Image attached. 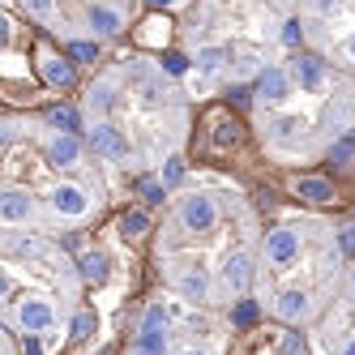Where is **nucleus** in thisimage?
<instances>
[{
  "instance_id": "obj_15",
  "label": "nucleus",
  "mask_w": 355,
  "mask_h": 355,
  "mask_svg": "<svg viewBox=\"0 0 355 355\" xmlns=\"http://www.w3.org/2000/svg\"><path fill=\"white\" fill-rule=\"evenodd\" d=\"M120 227H124V236H141L146 232V214H124Z\"/></svg>"
},
{
  "instance_id": "obj_8",
  "label": "nucleus",
  "mask_w": 355,
  "mask_h": 355,
  "mask_svg": "<svg viewBox=\"0 0 355 355\" xmlns=\"http://www.w3.org/2000/svg\"><path fill=\"white\" fill-rule=\"evenodd\" d=\"M39 69H43V82L52 90H69L73 86V64L56 52H39Z\"/></svg>"
},
{
  "instance_id": "obj_14",
  "label": "nucleus",
  "mask_w": 355,
  "mask_h": 355,
  "mask_svg": "<svg viewBox=\"0 0 355 355\" xmlns=\"http://www.w3.org/2000/svg\"><path fill=\"white\" fill-rule=\"evenodd\" d=\"M13 39H17L13 17H9V13H0V52H5V47H13Z\"/></svg>"
},
{
  "instance_id": "obj_18",
  "label": "nucleus",
  "mask_w": 355,
  "mask_h": 355,
  "mask_svg": "<svg viewBox=\"0 0 355 355\" xmlns=\"http://www.w3.org/2000/svg\"><path fill=\"white\" fill-rule=\"evenodd\" d=\"M180 355H210V351H197V347H184Z\"/></svg>"
},
{
  "instance_id": "obj_1",
  "label": "nucleus",
  "mask_w": 355,
  "mask_h": 355,
  "mask_svg": "<svg viewBox=\"0 0 355 355\" xmlns=\"http://www.w3.org/2000/svg\"><path fill=\"white\" fill-rule=\"evenodd\" d=\"M78 120L103 167L150 175L189 141V90L163 60L129 52L90 78Z\"/></svg>"
},
{
  "instance_id": "obj_13",
  "label": "nucleus",
  "mask_w": 355,
  "mask_h": 355,
  "mask_svg": "<svg viewBox=\"0 0 355 355\" xmlns=\"http://www.w3.org/2000/svg\"><path fill=\"white\" fill-rule=\"evenodd\" d=\"M278 355H309L304 334H283V338H278Z\"/></svg>"
},
{
  "instance_id": "obj_11",
  "label": "nucleus",
  "mask_w": 355,
  "mask_h": 355,
  "mask_svg": "<svg viewBox=\"0 0 355 355\" xmlns=\"http://www.w3.org/2000/svg\"><path fill=\"white\" fill-rule=\"evenodd\" d=\"M295 193L304 201H329V197H334V189H329L325 180H295Z\"/></svg>"
},
{
  "instance_id": "obj_19",
  "label": "nucleus",
  "mask_w": 355,
  "mask_h": 355,
  "mask_svg": "<svg viewBox=\"0 0 355 355\" xmlns=\"http://www.w3.org/2000/svg\"><path fill=\"white\" fill-rule=\"evenodd\" d=\"M0 355H9V351H5V347H0Z\"/></svg>"
},
{
  "instance_id": "obj_2",
  "label": "nucleus",
  "mask_w": 355,
  "mask_h": 355,
  "mask_svg": "<svg viewBox=\"0 0 355 355\" xmlns=\"http://www.w3.org/2000/svg\"><path fill=\"white\" fill-rule=\"evenodd\" d=\"M252 124L261 150L283 167H309L355 133V73L317 52H291L257 73Z\"/></svg>"
},
{
  "instance_id": "obj_12",
  "label": "nucleus",
  "mask_w": 355,
  "mask_h": 355,
  "mask_svg": "<svg viewBox=\"0 0 355 355\" xmlns=\"http://www.w3.org/2000/svg\"><path fill=\"white\" fill-rule=\"evenodd\" d=\"M94 329H98V317L90 313V309H78V313H73V338H90L94 334Z\"/></svg>"
},
{
  "instance_id": "obj_4",
  "label": "nucleus",
  "mask_w": 355,
  "mask_h": 355,
  "mask_svg": "<svg viewBox=\"0 0 355 355\" xmlns=\"http://www.w3.org/2000/svg\"><path fill=\"white\" fill-rule=\"evenodd\" d=\"M17 5L35 26H43L69 47L78 43L103 47L133 26L141 0H17Z\"/></svg>"
},
{
  "instance_id": "obj_9",
  "label": "nucleus",
  "mask_w": 355,
  "mask_h": 355,
  "mask_svg": "<svg viewBox=\"0 0 355 355\" xmlns=\"http://www.w3.org/2000/svg\"><path fill=\"white\" fill-rule=\"evenodd\" d=\"M78 274H82V283H107V278H112V261H107V252H86V257L78 261Z\"/></svg>"
},
{
  "instance_id": "obj_3",
  "label": "nucleus",
  "mask_w": 355,
  "mask_h": 355,
  "mask_svg": "<svg viewBox=\"0 0 355 355\" xmlns=\"http://www.w3.org/2000/svg\"><path fill=\"white\" fill-rule=\"evenodd\" d=\"M189 98L214 86H244L274 64V52L300 47L295 0H197L189 21Z\"/></svg>"
},
{
  "instance_id": "obj_5",
  "label": "nucleus",
  "mask_w": 355,
  "mask_h": 355,
  "mask_svg": "<svg viewBox=\"0 0 355 355\" xmlns=\"http://www.w3.org/2000/svg\"><path fill=\"white\" fill-rule=\"evenodd\" d=\"M300 43L343 73H355V0H295Z\"/></svg>"
},
{
  "instance_id": "obj_10",
  "label": "nucleus",
  "mask_w": 355,
  "mask_h": 355,
  "mask_svg": "<svg viewBox=\"0 0 355 355\" xmlns=\"http://www.w3.org/2000/svg\"><path fill=\"white\" fill-rule=\"evenodd\" d=\"M167 35H171V21H167V17H146L141 31H137V43H141V47H163Z\"/></svg>"
},
{
  "instance_id": "obj_16",
  "label": "nucleus",
  "mask_w": 355,
  "mask_h": 355,
  "mask_svg": "<svg viewBox=\"0 0 355 355\" xmlns=\"http://www.w3.org/2000/svg\"><path fill=\"white\" fill-rule=\"evenodd\" d=\"M21 355H43V338L39 334H21Z\"/></svg>"
},
{
  "instance_id": "obj_17",
  "label": "nucleus",
  "mask_w": 355,
  "mask_h": 355,
  "mask_svg": "<svg viewBox=\"0 0 355 355\" xmlns=\"http://www.w3.org/2000/svg\"><path fill=\"white\" fill-rule=\"evenodd\" d=\"M334 351H338V355H355V329H347V334L334 343Z\"/></svg>"
},
{
  "instance_id": "obj_6",
  "label": "nucleus",
  "mask_w": 355,
  "mask_h": 355,
  "mask_svg": "<svg viewBox=\"0 0 355 355\" xmlns=\"http://www.w3.org/2000/svg\"><path fill=\"white\" fill-rule=\"evenodd\" d=\"M9 317H13V325L21 334H52L60 325V304L52 295H26V300H17L9 309Z\"/></svg>"
},
{
  "instance_id": "obj_7",
  "label": "nucleus",
  "mask_w": 355,
  "mask_h": 355,
  "mask_svg": "<svg viewBox=\"0 0 355 355\" xmlns=\"http://www.w3.org/2000/svg\"><path fill=\"white\" fill-rule=\"evenodd\" d=\"M171 351V325H137L133 355H167Z\"/></svg>"
}]
</instances>
